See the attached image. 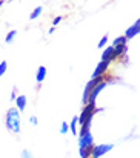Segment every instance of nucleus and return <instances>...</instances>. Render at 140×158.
Wrapping results in <instances>:
<instances>
[{"label": "nucleus", "instance_id": "obj_1", "mask_svg": "<svg viewBox=\"0 0 140 158\" xmlns=\"http://www.w3.org/2000/svg\"><path fill=\"white\" fill-rule=\"evenodd\" d=\"M6 127L12 134H20V115L17 107H11L6 112Z\"/></svg>", "mask_w": 140, "mask_h": 158}, {"label": "nucleus", "instance_id": "obj_2", "mask_svg": "<svg viewBox=\"0 0 140 158\" xmlns=\"http://www.w3.org/2000/svg\"><path fill=\"white\" fill-rule=\"evenodd\" d=\"M94 109H95V105H91V103L86 105V107L83 109V112L80 114V118H77V120H79L77 123H80V126H83L86 121H93Z\"/></svg>", "mask_w": 140, "mask_h": 158}, {"label": "nucleus", "instance_id": "obj_3", "mask_svg": "<svg viewBox=\"0 0 140 158\" xmlns=\"http://www.w3.org/2000/svg\"><path fill=\"white\" fill-rule=\"evenodd\" d=\"M114 148V144H100V146H94L93 149V158H100L102 155H105V154H108L111 149Z\"/></svg>", "mask_w": 140, "mask_h": 158}, {"label": "nucleus", "instance_id": "obj_4", "mask_svg": "<svg viewBox=\"0 0 140 158\" xmlns=\"http://www.w3.org/2000/svg\"><path fill=\"white\" fill-rule=\"evenodd\" d=\"M86 148H94L93 134H86V135L82 137L80 141H79V149H86Z\"/></svg>", "mask_w": 140, "mask_h": 158}, {"label": "nucleus", "instance_id": "obj_5", "mask_svg": "<svg viewBox=\"0 0 140 158\" xmlns=\"http://www.w3.org/2000/svg\"><path fill=\"white\" fill-rule=\"evenodd\" d=\"M105 86H106V83H105V81H102V83H98V85H97V86L94 88V89H93V92L90 94V98H88V103H91V105H94V103H95V98H97V95H98V92H100V91H102V89H103Z\"/></svg>", "mask_w": 140, "mask_h": 158}, {"label": "nucleus", "instance_id": "obj_6", "mask_svg": "<svg viewBox=\"0 0 140 158\" xmlns=\"http://www.w3.org/2000/svg\"><path fill=\"white\" fill-rule=\"evenodd\" d=\"M139 32H140V19L126 31V32H125V39H133V37L137 35Z\"/></svg>", "mask_w": 140, "mask_h": 158}, {"label": "nucleus", "instance_id": "obj_7", "mask_svg": "<svg viewBox=\"0 0 140 158\" xmlns=\"http://www.w3.org/2000/svg\"><path fill=\"white\" fill-rule=\"evenodd\" d=\"M106 69H108V63H105V61H100V63L97 64L95 71H94L93 78H98V77H102V75L105 74V71H106Z\"/></svg>", "mask_w": 140, "mask_h": 158}, {"label": "nucleus", "instance_id": "obj_8", "mask_svg": "<svg viewBox=\"0 0 140 158\" xmlns=\"http://www.w3.org/2000/svg\"><path fill=\"white\" fill-rule=\"evenodd\" d=\"M26 103H28V98L25 95H19L15 98V105H17V110H25L26 107Z\"/></svg>", "mask_w": 140, "mask_h": 158}, {"label": "nucleus", "instance_id": "obj_9", "mask_svg": "<svg viewBox=\"0 0 140 158\" xmlns=\"http://www.w3.org/2000/svg\"><path fill=\"white\" fill-rule=\"evenodd\" d=\"M112 46H109V48H106L105 49V52L102 54V61H105V63H109L111 60H112Z\"/></svg>", "mask_w": 140, "mask_h": 158}, {"label": "nucleus", "instance_id": "obj_10", "mask_svg": "<svg viewBox=\"0 0 140 158\" xmlns=\"http://www.w3.org/2000/svg\"><path fill=\"white\" fill-rule=\"evenodd\" d=\"M112 60L117 58L119 55H122L123 52H126V45H122V46H112Z\"/></svg>", "mask_w": 140, "mask_h": 158}, {"label": "nucleus", "instance_id": "obj_11", "mask_svg": "<svg viewBox=\"0 0 140 158\" xmlns=\"http://www.w3.org/2000/svg\"><path fill=\"white\" fill-rule=\"evenodd\" d=\"M45 77H46V68H45V66H40L39 71H37V75H36L37 83H42V81L45 80Z\"/></svg>", "mask_w": 140, "mask_h": 158}, {"label": "nucleus", "instance_id": "obj_12", "mask_svg": "<svg viewBox=\"0 0 140 158\" xmlns=\"http://www.w3.org/2000/svg\"><path fill=\"white\" fill-rule=\"evenodd\" d=\"M42 11H43V8H42V6H37V8H36V9H34V11L31 12V15H29V19H31V20H34V19H37V17H39L40 14H42Z\"/></svg>", "mask_w": 140, "mask_h": 158}, {"label": "nucleus", "instance_id": "obj_13", "mask_svg": "<svg viewBox=\"0 0 140 158\" xmlns=\"http://www.w3.org/2000/svg\"><path fill=\"white\" fill-rule=\"evenodd\" d=\"M15 35H17V31H14V29H12V31H9V32H8V35H6V39H5V42H6V43H12Z\"/></svg>", "mask_w": 140, "mask_h": 158}, {"label": "nucleus", "instance_id": "obj_14", "mask_svg": "<svg viewBox=\"0 0 140 158\" xmlns=\"http://www.w3.org/2000/svg\"><path fill=\"white\" fill-rule=\"evenodd\" d=\"M77 118H79V117H74V118H72V121H71V132H72L74 135L77 134V124H79V123H77V121H79Z\"/></svg>", "mask_w": 140, "mask_h": 158}, {"label": "nucleus", "instance_id": "obj_15", "mask_svg": "<svg viewBox=\"0 0 140 158\" xmlns=\"http://www.w3.org/2000/svg\"><path fill=\"white\" fill-rule=\"evenodd\" d=\"M122 45H126V39H125V37H119V39H116L112 46H122Z\"/></svg>", "mask_w": 140, "mask_h": 158}, {"label": "nucleus", "instance_id": "obj_16", "mask_svg": "<svg viewBox=\"0 0 140 158\" xmlns=\"http://www.w3.org/2000/svg\"><path fill=\"white\" fill-rule=\"evenodd\" d=\"M6 69H8V63H6V61H2V63H0V77L6 72Z\"/></svg>", "mask_w": 140, "mask_h": 158}, {"label": "nucleus", "instance_id": "obj_17", "mask_svg": "<svg viewBox=\"0 0 140 158\" xmlns=\"http://www.w3.org/2000/svg\"><path fill=\"white\" fill-rule=\"evenodd\" d=\"M106 42H108V35H103V37H102V40L98 42V48H103V46L106 45Z\"/></svg>", "mask_w": 140, "mask_h": 158}, {"label": "nucleus", "instance_id": "obj_18", "mask_svg": "<svg viewBox=\"0 0 140 158\" xmlns=\"http://www.w3.org/2000/svg\"><path fill=\"white\" fill-rule=\"evenodd\" d=\"M60 132H62V134H66V132H68V123H66V121L62 123V126H60Z\"/></svg>", "mask_w": 140, "mask_h": 158}, {"label": "nucleus", "instance_id": "obj_19", "mask_svg": "<svg viewBox=\"0 0 140 158\" xmlns=\"http://www.w3.org/2000/svg\"><path fill=\"white\" fill-rule=\"evenodd\" d=\"M22 158H33V154L25 149V151H22Z\"/></svg>", "mask_w": 140, "mask_h": 158}, {"label": "nucleus", "instance_id": "obj_20", "mask_svg": "<svg viewBox=\"0 0 140 158\" xmlns=\"http://www.w3.org/2000/svg\"><path fill=\"white\" fill-rule=\"evenodd\" d=\"M29 123L36 126V124H37V117H31V118H29Z\"/></svg>", "mask_w": 140, "mask_h": 158}, {"label": "nucleus", "instance_id": "obj_21", "mask_svg": "<svg viewBox=\"0 0 140 158\" xmlns=\"http://www.w3.org/2000/svg\"><path fill=\"white\" fill-rule=\"evenodd\" d=\"M60 22H62V17H60V15H59V17H55V19H54V26H55V25H59Z\"/></svg>", "mask_w": 140, "mask_h": 158}, {"label": "nucleus", "instance_id": "obj_22", "mask_svg": "<svg viewBox=\"0 0 140 158\" xmlns=\"http://www.w3.org/2000/svg\"><path fill=\"white\" fill-rule=\"evenodd\" d=\"M15 98H17V95H15V88H14V89H12V94H11V100L15 102Z\"/></svg>", "mask_w": 140, "mask_h": 158}, {"label": "nucleus", "instance_id": "obj_23", "mask_svg": "<svg viewBox=\"0 0 140 158\" xmlns=\"http://www.w3.org/2000/svg\"><path fill=\"white\" fill-rule=\"evenodd\" d=\"M0 6H3V2H0Z\"/></svg>", "mask_w": 140, "mask_h": 158}]
</instances>
